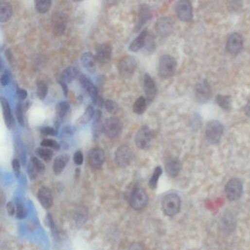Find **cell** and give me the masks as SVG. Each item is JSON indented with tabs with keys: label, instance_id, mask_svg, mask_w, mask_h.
I'll return each mask as SVG.
<instances>
[{
	"label": "cell",
	"instance_id": "cell-1",
	"mask_svg": "<svg viewBox=\"0 0 250 250\" xmlns=\"http://www.w3.org/2000/svg\"><path fill=\"white\" fill-rule=\"evenodd\" d=\"M177 69V62L173 56L164 54L160 58L159 74L161 79H169L175 74Z\"/></svg>",
	"mask_w": 250,
	"mask_h": 250
},
{
	"label": "cell",
	"instance_id": "cell-2",
	"mask_svg": "<svg viewBox=\"0 0 250 250\" xmlns=\"http://www.w3.org/2000/svg\"><path fill=\"white\" fill-rule=\"evenodd\" d=\"M161 206L163 212L167 216H176L180 212V196L176 193L168 194L163 198Z\"/></svg>",
	"mask_w": 250,
	"mask_h": 250
},
{
	"label": "cell",
	"instance_id": "cell-3",
	"mask_svg": "<svg viewBox=\"0 0 250 250\" xmlns=\"http://www.w3.org/2000/svg\"><path fill=\"white\" fill-rule=\"evenodd\" d=\"M224 134V125L217 121H212L206 125V136L208 142L216 144L219 143Z\"/></svg>",
	"mask_w": 250,
	"mask_h": 250
},
{
	"label": "cell",
	"instance_id": "cell-4",
	"mask_svg": "<svg viewBox=\"0 0 250 250\" xmlns=\"http://www.w3.org/2000/svg\"><path fill=\"white\" fill-rule=\"evenodd\" d=\"M122 131V122L116 117H110L104 124V133L105 136L110 140L118 138Z\"/></svg>",
	"mask_w": 250,
	"mask_h": 250
},
{
	"label": "cell",
	"instance_id": "cell-5",
	"mask_svg": "<svg viewBox=\"0 0 250 250\" xmlns=\"http://www.w3.org/2000/svg\"><path fill=\"white\" fill-rule=\"evenodd\" d=\"M148 196L147 192L143 188H136L131 192L129 203L131 208L134 210L140 211L147 206Z\"/></svg>",
	"mask_w": 250,
	"mask_h": 250
},
{
	"label": "cell",
	"instance_id": "cell-6",
	"mask_svg": "<svg viewBox=\"0 0 250 250\" xmlns=\"http://www.w3.org/2000/svg\"><path fill=\"white\" fill-rule=\"evenodd\" d=\"M68 17L65 13L57 11L52 16V29H53V33L55 36H63L66 31Z\"/></svg>",
	"mask_w": 250,
	"mask_h": 250
},
{
	"label": "cell",
	"instance_id": "cell-7",
	"mask_svg": "<svg viewBox=\"0 0 250 250\" xmlns=\"http://www.w3.org/2000/svg\"><path fill=\"white\" fill-rule=\"evenodd\" d=\"M153 134L151 128L147 125H143L137 131L135 136V143L137 147L141 150H144L150 146L152 140Z\"/></svg>",
	"mask_w": 250,
	"mask_h": 250
},
{
	"label": "cell",
	"instance_id": "cell-8",
	"mask_svg": "<svg viewBox=\"0 0 250 250\" xmlns=\"http://www.w3.org/2000/svg\"><path fill=\"white\" fill-rule=\"evenodd\" d=\"M133 160L132 150L128 146L123 145L115 151V160L120 167H126L130 165Z\"/></svg>",
	"mask_w": 250,
	"mask_h": 250
},
{
	"label": "cell",
	"instance_id": "cell-9",
	"mask_svg": "<svg viewBox=\"0 0 250 250\" xmlns=\"http://www.w3.org/2000/svg\"><path fill=\"white\" fill-rule=\"evenodd\" d=\"M243 193V185L238 179H232L227 183L225 194L230 201H235L241 197Z\"/></svg>",
	"mask_w": 250,
	"mask_h": 250
},
{
	"label": "cell",
	"instance_id": "cell-10",
	"mask_svg": "<svg viewBox=\"0 0 250 250\" xmlns=\"http://www.w3.org/2000/svg\"><path fill=\"white\" fill-rule=\"evenodd\" d=\"M137 68V61L131 56H126L121 59L118 69L120 75L124 78H129L134 74Z\"/></svg>",
	"mask_w": 250,
	"mask_h": 250
},
{
	"label": "cell",
	"instance_id": "cell-11",
	"mask_svg": "<svg viewBox=\"0 0 250 250\" xmlns=\"http://www.w3.org/2000/svg\"><path fill=\"white\" fill-rule=\"evenodd\" d=\"M105 161V151L100 147L90 149L88 153V161L89 167L93 170L102 168Z\"/></svg>",
	"mask_w": 250,
	"mask_h": 250
},
{
	"label": "cell",
	"instance_id": "cell-12",
	"mask_svg": "<svg viewBox=\"0 0 250 250\" xmlns=\"http://www.w3.org/2000/svg\"><path fill=\"white\" fill-rule=\"evenodd\" d=\"M212 96V88L206 80L202 81L196 85L195 88V97L199 103L204 104L209 102Z\"/></svg>",
	"mask_w": 250,
	"mask_h": 250
},
{
	"label": "cell",
	"instance_id": "cell-13",
	"mask_svg": "<svg viewBox=\"0 0 250 250\" xmlns=\"http://www.w3.org/2000/svg\"><path fill=\"white\" fill-rule=\"evenodd\" d=\"M152 17V12L151 8L146 4H142L139 7L138 18H137V24L134 27V32L140 31L144 24H147Z\"/></svg>",
	"mask_w": 250,
	"mask_h": 250
},
{
	"label": "cell",
	"instance_id": "cell-14",
	"mask_svg": "<svg viewBox=\"0 0 250 250\" xmlns=\"http://www.w3.org/2000/svg\"><path fill=\"white\" fill-rule=\"evenodd\" d=\"M45 172V166L37 157L32 156L27 166V173L31 180H36L40 175Z\"/></svg>",
	"mask_w": 250,
	"mask_h": 250
},
{
	"label": "cell",
	"instance_id": "cell-15",
	"mask_svg": "<svg viewBox=\"0 0 250 250\" xmlns=\"http://www.w3.org/2000/svg\"><path fill=\"white\" fill-rule=\"evenodd\" d=\"M112 54V46L108 43H102L97 46L95 57L98 63L101 64H107L110 61Z\"/></svg>",
	"mask_w": 250,
	"mask_h": 250
},
{
	"label": "cell",
	"instance_id": "cell-16",
	"mask_svg": "<svg viewBox=\"0 0 250 250\" xmlns=\"http://www.w3.org/2000/svg\"><path fill=\"white\" fill-rule=\"evenodd\" d=\"M176 14L179 19L183 21H189L192 20V4L187 0H183L178 2L176 7Z\"/></svg>",
	"mask_w": 250,
	"mask_h": 250
},
{
	"label": "cell",
	"instance_id": "cell-17",
	"mask_svg": "<svg viewBox=\"0 0 250 250\" xmlns=\"http://www.w3.org/2000/svg\"><path fill=\"white\" fill-rule=\"evenodd\" d=\"M243 47L242 36L239 33H234L230 36L227 41L226 49L231 54H238Z\"/></svg>",
	"mask_w": 250,
	"mask_h": 250
},
{
	"label": "cell",
	"instance_id": "cell-18",
	"mask_svg": "<svg viewBox=\"0 0 250 250\" xmlns=\"http://www.w3.org/2000/svg\"><path fill=\"white\" fill-rule=\"evenodd\" d=\"M144 91L147 102H153L157 96V85L155 81L148 73H145L144 76Z\"/></svg>",
	"mask_w": 250,
	"mask_h": 250
},
{
	"label": "cell",
	"instance_id": "cell-19",
	"mask_svg": "<svg viewBox=\"0 0 250 250\" xmlns=\"http://www.w3.org/2000/svg\"><path fill=\"white\" fill-rule=\"evenodd\" d=\"M37 199L40 204L45 209H49L53 204V194L51 190L46 186H42L37 192Z\"/></svg>",
	"mask_w": 250,
	"mask_h": 250
},
{
	"label": "cell",
	"instance_id": "cell-20",
	"mask_svg": "<svg viewBox=\"0 0 250 250\" xmlns=\"http://www.w3.org/2000/svg\"><path fill=\"white\" fill-rule=\"evenodd\" d=\"M70 110V105H69V102L64 101V102H60L57 104L55 109V125L56 128H57H57H59V126H60V124L65 121Z\"/></svg>",
	"mask_w": 250,
	"mask_h": 250
},
{
	"label": "cell",
	"instance_id": "cell-21",
	"mask_svg": "<svg viewBox=\"0 0 250 250\" xmlns=\"http://www.w3.org/2000/svg\"><path fill=\"white\" fill-rule=\"evenodd\" d=\"M157 33L161 37H167L173 30V23L168 17H161L156 24Z\"/></svg>",
	"mask_w": 250,
	"mask_h": 250
},
{
	"label": "cell",
	"instance_id": "cell-22",
	"mask_svg": "<svg viewBox=\"0 0 250 250\" xmlns=\"http://www.w3.org/2000/svg\"><path fill=\"white\" fill-rule=\"evenodd\" d=\"M102 112L97 110L94 116L93 124L92 125V137L94 140H97L104 132V125L102 122Z\"/></svg>",
	"mask_w": 250,
	"mask_h": 250
},
{
	"label": "cell",
	"instance_id": "cell-23",
	"mask_svg": "<svg viewBox=\"0 0 250 250\" xmlns=\"http://www.w3.org/2000/svg\"><path fill=\"white\" fill-rule=\"evenodd\" d=\"M81 63L89 73H94L96 70V59L90 52H87L81 56Z\"/></svg>",
	"mask_w": 250,
	"mask_h": 250
},
{
	"label": "cell",
	"instance_id": "cell-24",
	"mask_svg": "<svg viewBox=\"0 0 250 250\" xmlns=\"http://www.w3.org/2000/svg\"><path fill=\"white\" fill-rule=\"evenodd\" d=\"M147 29H144L143 31L140 33V34L131 42V44L129 45L130 51L137 52L140 51L142 49L144 48V45H145L146 40H147Z\"/></svg>",
	"mask_w": 250,
	"mask_h": 250
},
{
	"label": "cell",
	"instance_id": "cell-25",
	"mask_svg": "<svg viewBox=\"0 0 250 250\" xmlns=\"http://www.w3.org/2000/svg\"><path fill=\"white\" fill-rule=\"evenodd\" d=\"M69 160H70V156L68 154H63L56 157L54 161V165H53L54 174L57 176L61 174L67 166Z\"/></svg>",
	"mask_w": 250,
	"mask_h": 250
},
{
	"label": "cell",
	"instance_id": "cell-26",
	"mask_svg": "<svg viewBox=\"0 0 250 250\" xmlns=\"http://www.w3.org/2000/svg\"><path fill=\"white\" fill-rule=\"evenodd\" d=\"M0 102H1V106H2L4 121H5L7 127L9 129H11L13 126V115L11 113V107H10L8 100L2 96L0 98Z\"/></svg>",
	"mask_w": 250,
	"mask_h": 250
},
{
	"label": "cell",
	"instance_id": "cell-27",
	"mask_svg": "<svg viewBox=\"0 0 250 250\" xmlns=\"http://www.w3.org/2000/svg\"><path fill=\"white\" fill-rule=\"evenodd\" d=\"M180 167L181 165L178 159H170L165 164L166 173L170 177H176L180 173Z\"/></svg>",
	"mask_w": 250,
	"mask_h": 250
},
{
	"label": "cell",
	"instance_id": "cell-28",
	"mask_svg": "<svg viewBox=\"0 0 250 250\" xmlns=\"http://www.w3.org/2000/svg\"><path fill=\"white\" fill-rule=\"evenodd\" d=\"M93 116H95V111L93 107L91 105H89L85 109L83 115L76 121L75 126L76 128H81V127L85 126L91 121Z\"/></svg>",
	"mask_w": 250,
	"mask_h": 250
},
{
	"label": "cell",
	"instance_id": "cell-29",
	"mask_svg": "<svg viewBox=\"0 0 250 250\" xmlns=\"http://www.w3.org/2000/svg\"><path fill=\"white\" fill-rule=\"evenodd\" d=\"M79 70L74 66H69L66 68L63 72H62L60 79H63L66 83H72L75 79L79 76Z\"/></svg>",
	"mask_w": 250,
	"mask_h": 250
},
{
	"label": "cell",
	"instance_id": "cell-30",
	"mask_svg": "<svg viewBox=\"0 0 250 250\" xmlns=\"http://www.w3.org/2000/svg\"><path fill=\"white\" fill-rule=\"evenodd\" d=\"M12 16V8L8 2H1L0 3V22L4 23L9 21Z\"/></svg>",
	"mask_w": 250,
	"mask_h": 250
},
{
	"label": "cell",
	"instance_id": "cell-31",
	"mask_svg": "<svg viewBox=\"0 0 250 250\" xmlns=\"http://www.w3.org/2000/svg\"><path fill=\"white\" fill-rule=\"evenodd\" d=\"M36 154L38 156L45 162H49L53 160L54 157V152L51 149L48 147H37L36 150Z\"/></svg>",
	"mask_w": 250,
	"mask_h": 250
},
{
	"label": "cell",
	"instance_id": "cell-32",
	"mask_svg": "<svg viewBox=\"0 0 250 250\" xmlns=\"http://www.w3.org/2000/svg\"><path fill=\"white\" fill-rule=\"evenodd\" d=\"M147 108V100L143 96L139 97L134 105H133V112L137 115H141L145 112Z\"/></svg>",
	"mask_w": 250,
	"mask_h": 250
},
{
	"label": "cell",
	"instance_id": "cell-33",
	"mask_svg": "<svg viewBox=\"0 0 250 250\" xmlns=\"http://www.w3.org/2000/svg\"><path fill=\"white\" fill-rule=\"evenodd\" d=\"M231 101L232 99L230 95H218L216 97V103L225 110H231Z\"/></svg>",
	"mask_w": 250,
	"mask_h": 250
},
{
	"label": "cell",
	"instance_id": "cell-34",
	"mask_svg": "<svg viewBox=\"0 0 250 250\" xmlns=\"http://www.w3.org/2000/svg\"><path fill=\"white\" fill-rule=\"evenodd\" d=\"M36 11L39 14H46L51 8L52 1L50 0H37L35 2Z\"/></svg>",
	"mask_w": 250,
	"mask_h": 250
},
{
	"label": "cell",
	"instance_id": "cell-35",
	"mask_svg": "<svg viewBox=\"0 0 250 250\" xmlns=\"http://www.w3.org/2000/svg\"><path fill=\"white\" fill-rule=\"evenodd\" d=\"M162 174V169L161 167H157L154 169V173L149 180V187L152 189H155L158 184L159 179Z\"/></svg>",
	"mask_w": 250,
	"mask_h": 250
},
{
	"label": "cell",
	"instance_id": "cell-36",
	"mask_svg": "<svg viewBox=\"0 0 250 250\" xmlns=\"http://www.w3.org/2000/svg\"><path fill=\"white\" fill-rule=\"evenodd\" d=\"M48 93V86L43 81H38L37 82V95L39 99H45Z\"/></svg>",
	"mask_w": 250,
	"mask_h": 250
},
{
	"label": "cell",
	"instance_id": "cell-37",
	"mask_svg": "<svg viewBox=\"0 0 250 250\" xmlns=\"http://www.w3.org/2000/svg\"><path fill=\"white\" fill-rule=\"evenodd\" d=\"M105 109L107 111L108 113L111 115H115L118 113L119 110V106L116 102H114L112 100L107 99L105 102Z\"/></svg>",
	"mask_w": 250,
	"mask_h": 250
},
{
	"label": "cell",
	"instance_id": "cell-38",
	"mask_svg": "<svg viewBox=\"0 0 250 250\" xmlns=\"http://www.w3.org/2000/svg\"><path fill=\"white\" fill-rule=\"evenodd\" d=\"M79 82H80L81 86L82 88L86 91L87 92L94 86L93 83L90 80L89 78H88L86 75L82 74L79 76Z\"/></svg>",
	"mask_w": 250,
	"mask_h": 250
},
{
	"label": "cell",
	"instance_id": "cell-39",
	"mask_svg": "<svg viewBox=\"0 0 250 250\" xmlns=\"http://www.w3.org/2000/svg\"><path fill=\"white\" fill-rule=\"evenodd\" d=\"M40 146L44 147H51V148L54 149L55 151H59L60 148V144L57 143L56 140H53V139H44L42 140L40 143Z\"/></svg>",
	"mask_w": 250,
	"mask_h": 250
},
{
	"label": "cell",
	"instance_id": "cell-40",
	"mask_svg": "<svg viewBox=\"0 0 250 250\" xmlns=\"http://www.w3.org/2000/svg\"><path fill=\"white\" fill-rule=\"evenodd\" d=\"M16 115H17V121L21 126L24 125V113H23V107L21 103H18L16 107Z\"/></svg>",
	"mask_w": 250,
	"mask_h": 250
},
{
	"label": "cell",
	"instance_id": "cell-41",
	"mask_svg": "<svg viewBox=\"0 0 250 250\" xmlns=\"http://www.w3.org/2000/svg\"><path fill=\"white\" fill-rule=\"evenodd\" d=\"M156 48L155 42H154V38L152 36L150 37H147V40H146L145 45H144V48L147 53H153L154 51V49Z\"/></svg>",
	"mask_w": 250,
	"mask_h": 250
},
{
	"label": "cell",
	"instance_id": "cell-42",
	"mask_svg": "<svg viewBox=\"0 0 250 250\" xmlns=\"http://www.w3.org/2000/svg\"><path fill=\"white\" fill-rule=\"evenodd\" d=\"M27 209L24 205L22 203H18L17 204V217L19 219H23L27 216Z\"/></svg>",
	"mask_w": 250,
	"mask_h": 250
},
{
	"label": "cell",
	"instance_id": "cell-43",
	"mask_svg": "<svg viewBox=\"0 0 250 250\" xmlns=\"http://www.w3.org/2000/svg\"><path fill=\"white\" fill-rule=\"evenodd\" d=\"M40 131V134L43 136H56L57 134V130L50 126L41 127Z\"/></svg>",
	"mask_w": 250,
	"mask_h": 250
},
{
	"label": "cell",
	"instance_id": "cell-44",
	"mask_svg": "<svg viewBox=\"0 0 250 250\" xmlns=\"http://www.w3.org/2000/svg\"><path fill=\"white\" fill-rule=\"evenodd\" d=\"M10 81H11V73L7 69L5 71L2 76H1V79H0V82L2 86H6V85H9Z\"/></svg>",
	"mask_w": 250,
	"mask_h": 250
},
{
	"label": "cell",
	"instance_id": "cell-45",
	"mask_svg": "<svg viewBox=\"0 0 250 250\" xmlns=\"http://www.w3.org/2000/svg\"><path fill=\"white\" fill-rule=\"evenodd\" d=\"M73 161L76 165L80 166L83 164L84 156L82 151H77L75 152L74 155H73Z\"/></svg>",
	"mask_w": 250,
	"mask_h": 250
},
{
	"label": "cell",
	"instance_id": "cell-46",
	"mask_svg": "<svg viewBox=\"0 0 250 250\" xmlns=\"http://www.w3.org/2000/svg\"><path fill=\"white\" fill-rule=\"evenodd\" d=\"M12 166L16 176H17V178L19 177L20 170H21V165H20L19 161L17 159H14L12 161Z\"/></svg>",
	"mask_w": 250,
	"mask_h": 250
},
{
	"label": "cell",
	"instance_id": "cell-47",
	"mask_svg": "<svg viewBox=\"0 0 250 250\" xmlns=\"http://www.w3.org/2000/svg\"><path fill=\"white\" fill-rule=\"evenodd\" d=\"M57 82L60 84V86L62 87L63 95H64V96L66 97V98H67L68 94H69V88H68L67 84H66L63 79H60V78L57 79Z\"/></svg>",
	"mask_w": 250,
	"mask_h": 250
},
{
	"label": "cell",
	"instance_id": "cell-48",
	"mask_svg": "<svg viewBox=\"0 0 250 250\" xmlns=\"http://www.w3.org/2000/svg\"><path fill=\"white\" fill-rule=\"evenodd\" d=\"M7 212H8V215L10 216H13L16 213V208L15 206H14V203L13 202H8L7 203Z\"/></svg>",
	"mask_w": 250,
	"mask_h": 250
},
{
	"label": "cell",
	"instance_id": "cell-49",
	"mask_svg": "<svg viewBox=\"0 0 250 250\" xmlns=\"http://www.w3.org/2000/svg\"><path fill=\"white\" fill-rule=\"evenodd\" d=\"M128 250H145L144 246L141 243L135 242L133 243L130 245Z\"/></svg>",
	"mask_w": 250,
	"mask_h": 250
},
{
	"label": "cell",
	"instance_id": "cell-50",
	"mask_svg": "<svg viewBox=\"0 0 250 250\" xmlns=\"http://www.w3.org/2000/svg\"><path fill=\"white\" fill-rule=\"evenodd\" d=\"M17 97H18L20 100L26 99L27 97V90H25V89H17Z\"/></svg>",
	"mask_w": 250,
	"mask_h": 250
},
{
	"label": "cell",
	"instance_id": "cell-51",
	"mask_svg": "<svg viewBox=\"0 0 250 250\" xmlns=\"http://www.w3.org/2000/svg\"><path fill=\"white\" fill-rule=\"evenodd\" d=\"M5 56H6L8 61L10 62V63L12 64L13 61H14V58H13V54L10 49H7L6 51H5Z\"/></svg>",
	"mask_w": 250,
	"mask_h": 250
},
{
	"label": "cell",
	"instance_id": "cell-52",
	"mask_svg": "<svg viewBox=\"0 0 250 250\" xmlns=\"http://www.w3.org/2000/svg\"><path fill=\"white\" fill-rule=\"evenodd\" d=\"M245 113L248 117H250V99L247 102L245 107Z\"/></svg>",
	"mask_w": 250,
	"mask_h": 250
},
{
	"label": "cell",
	"instance_id": "cell-53",
	"mask_svg": "<svg viewBox=\"0 0 250 250\" xmlns=\"http://www.w3.org/2000/svg\"><path fill=\"white\" fill-rule=\"evenodd\" d=\"M4 63L3 60H1V71H3Z\"/></svg>",
	"mask_w": 250,
	"mask_h": 250
}]
</instances>
